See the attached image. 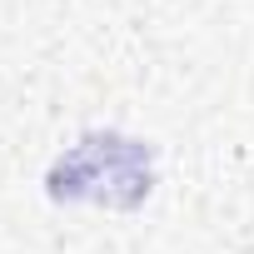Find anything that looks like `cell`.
<instances>
[{
  "mask_svg": "<svg viewBox=\"0 0 254 254\" xmlns=\"http://www.w3.org/2000/svg\"><path fill=\"white\" fill-rule=\"evenodd\" d=\"M155 150L145 140L130 135H85L70 155H60V165L50 170V199H95V204H115V209H135L150 190H155V170H150Z\"/></svg>",
  "mask_w": 254,
  "mask_h": 254,
  "instance_id": "1",
  "label": "cell"
}]
</instances>
